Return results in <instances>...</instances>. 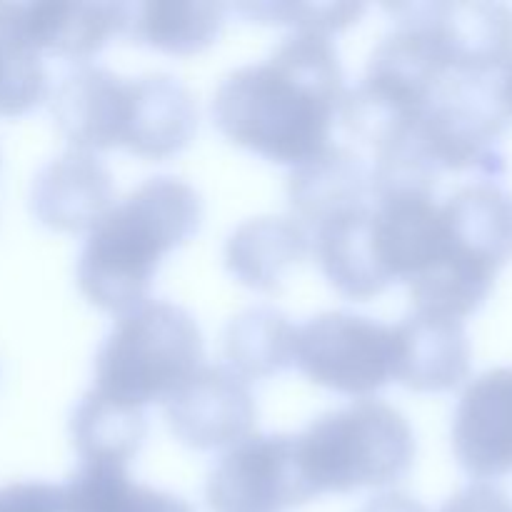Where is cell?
<instances>
[{"mask_svg": "<svg viewBox=\"0 0 512 512\" xmlns=\"http://www.w3.org/2000/svg\"><path fill=\"white\" fill-rule=\"evenodd\" d=\"M345 90L330 35L290 33L270 58L233 70L218 85L213 123L230 143L298 168L330 148Z\"/></svg>", "mask_w": 512, "mask_h": 512, "instance_id": "6da1fadb", "label": "cell"}, {"mask_svg": "<svg viewBox=\"0 0 512 512\" xmlns=\"http://www.w3.org/2000/svg\"><path fill=\"white\" fill-rule=\"evenodd\" d=\"M203 223L200 193L175 175L143 180L88 233L78 258V285L100 310L125 315L148 300L168 253Z\"/></svg>", "mask_w": 512, "mask_h": 512, "instance_id": "7a4b0ae2", "label": "cell"}, {"mask_svg": "<svg viewBox=\"0 0 512 512\" xmlns=\"http://www.w3.org/2000/svg\"><path fill=\"white\" fill-rule=\"evenodd\" d=\"M512 260V193L498 180H475L440 203L435 263L408 285L413 310L463 320L488 300Z\"/></svg>", "mask_w": 512, "mask_h": 512, "instance_id": "3957f363", "label": "cell"}, {"mask_svg": "<svg viewBox=\"0 0 512 512\" xmlns=\"http://www.w3.org/2000/svg\"><path fill=\"white\" fill-rule=\"evenodd\" d=\"M295 450L315 498L385 488L408 475L415 435L400 410L383 400H355L318 415L295 435Z\"/></svg>", "mask_w": 512, "mask_h": 512, "instance_id": "277c9868", "label": "cell"}, {"mask_svg": "<svg viewBox=\"0 0 512 512\" xmlns=\"http://www.w3.org/2000/svg\"><path fill=\"white\" fill-rule=\"evenodd\" d=\"M203 360L193 315L168 300H145L105 335L95 355V383L105 398L143 408L168 400Z\"/></svg>", "mask_w": 512, "mask_h": 512, "instance_id": "5b68a950", "label": "cell"}, {"mask_svg": "<svg viewBox=\"0 0 512 512\" xmlns=\"http://www.w3.org/2000/svg\"><path fill=\"white\" fill-rule=\"evenodd\" d=\"M293 363L310 383L335 393H378L395 380V328L348 310L320 313L295 328Z\"/></svg>", "mask_w": 512, "mask_h": 512, "instance_id": "8992f818", "label": "cell"}, {"mask_svg": "<svg viewBox=\"0 0 512 512\" xmlns=\"http://www.w3.org/2000/svg\"><path fill=\"white\" fill-rule=\"evenodd\" d=\"M315 498L295 435H248L213 465L205 483L210 512H283Z\"/></svg>", "mask_w": 512, "mask_h": 512, "instance_id": "52a82bcc", "label": "cell"}, {"mask_svg": "<svg viewBox=\"0 0 512 512\" xmlns=\"http://www.w3.org/2000/svg\"><path fill=\"white\" fill-rule=\"evenodd\" d=\"M425 30L445 68L503 75L512 63V8L503 3H400Z\"/></svg>", "mask_w": 512, "mask_h": 512, "instance_id": "ba28073f", "label": "cell"}, {"mask_svg": "<svg viewBox=\"0 0 512 512\" xmlns=\"http://www.w3.org/2000/svg\"><path fill=\"white\" fill-rule=\"evenodd\" d=\"M50 98V113L75 150L125 148L133 130L135 80L103 65L80 63L60 78Z\"/></svg>", "mask_w": 512, "mask_h": 512, "instance_id": "9c48e42d", "label": "cell"}, {"mask_svg": "<svg viewBox=\"0 0 512 512\" xmlns=\"http://www.w3.org/2000/svg\"><path fill=\"white\" fill-rule=\"evenodd\" d=\"M253 393L248 380L228 365H200L168 400L165 418L183 445L218 450L248 438L255 425Z\"/></svg>", "mask_w": 512, "mask_h": 512, "instance_id": "30bf717a", "label": "cell"}, {"mask_svg": "<svg viewBox=\"0 0 512 512\" xmlns=\"http://www.w3.org/2000/svg\"><path fill=\"white\" fill-rule=\"evenodd\" d=\"M128 3H0V33L43 55L80 60L123 35Z\"/></svg>", "mask_w": 512, "mask_h": 512, "instance_id": "8fae6325", "label": "cell"}, {"mask_svg": "<svg viewBox=\"0 0 512 512\" xmlns=\"http://www.w3.org/2000/svg\"><path fill=\"white\" fill-rule=\"evenodd\" d=\"M453 450L470 478L495 480L512 470V368L478 375L453 415Z\"/></svg>", "mask_w": 512, "mask_h": 512, "instance_id": "7c38bea8", "label": "cell"}, {"mask_svg": "<svg viewBox=\"0 0 512 512\" xmlns=\"http://www.w3.org/2000/svg\"><path fill=\"white\" fill-rule=\"evenodd\" d=\"M113 198V175L103 160L73 148L38 170L30 188V210L50 230L90 233L113 208Z\"/></svg>", "mask_w": 512, "mask_h": 512, "instance_id": "4fadbf2b", "label": "cell"}, {"mask_svg": "<svg viewBox=\"0 0 512 512\" xmlns=\"http://www.w3.org/2000/svg\"><path fill=\"white\" fill-rule=\"evenodd\" d=\"M395 328V380L415 393H445L470 375V340L463 320L410 310Z\"/></svg>", "mask_w": 512, "mask_h": 512, "instance_id": "5bb4252c", "label": "cell"}, {"mask_svg": "<svg viewBox=\"0 0 512 512\" xmlns=\"http://www.w3.org/2000/svg\"><path fill=\"white\" fill-rule=\"evenodd\" d=\"M373 193V168L343 145H330L318 158L293 168L288 203L295 223L313 230L325 218Z\"/></svg>", "mask_w": 512, "mask_h": 512, "instance_id": "9a60e30c", "label": "cell"}, {"mask_svg": "<svg viewBox=\"0 0 512 512\" xmlns=\"http://www.w3.org/2000/svg\"><path fill=\"white\" fill-rule=\"evenodd\" d=\"M133 80L135 115L125 150L150 160L178 155L198 130L193 93L168 73H148Z\"/></svg>", "mask_w": 512, "mask_h": 512, "instance_id": "2e32d148", "label": "cell"}, {"mask_svg": "<svg viewBox=\"0 0 512 512\" xmlns=\"http://www.w3.org/2000/svg\"><path fill=\"white\" fill-rule=\"evenodd\" d=\"M310 238L293 218H253L238 225L225 245V265L248 288L273 293L285 273L308 255Z\"/></svg>", "mask_w": 512, "mask_h": 512, "instance_id": "e0dca14e", "label": "cell"}, {"mask_svg": "<svg viewBox=\"0 0 512 512\" xmlns=\"http://www.w3.org/2000/svg\"><path fill=\"white\" fill-rule=\"evenodd\" d=\"M228 5L148 0L128 3L123 35L133 43L165 50L173 55L200 53L215 43L225 25Z\"/></svg>", "mask_w": 512, "mask_h": 512, "instance_id": "ac0fdd59", "label": "cell"}, {"mask_svg": "<svg viewBox=\"0 0 512 512\" xmlns=\"http://www.w3.org/2000/svg\"><path fill=\"white\" fill-rule=\"evenodd\" d=\"M70 435L83 463L128 465L143 448L148 415L90 388L75 405Z\"/></svg>", "mask_w": 512, "mask_h": 512, "instance_id": "d6986e66", "label": "cell"}, {"mask_svg": "<svg viewBox=\"0 0 512 512\" xmlns=\"http://www.w3.org/2000/svg\"><path fill=\"white\" fill-rule=\"evenodd\" d=\"M60 488L63 512H195L180 495L135 483L118 463H80Z\"/></svg>", "mask_w": 512, "mask_h": 512, "instance_id": "ffe728a7", "label": "cell"}, {"mask_svg": "<svg viewBox=\"0 0 512 512\" xmlns=\"http://www.w3.org/2000/svg\"><path fill=\"white\" fill-rule=\"evenodd\" d=\"M295 325L275 308H248L223 333L228 368L243 380H263L293 365Z\"/></svg>", "mask_w": 512, "mask_h": 512, "instance_id": "44dd1931", "label": "cell"}, {"mask_svg": "<svg viewBox=\"0 0 512 512\" xmlns=\"http://www.w3.org/2000/svg\"><path fill=\"white\" fill-rule=\"evenodd\" d=\"M43 58L0 33V115L18 118L48 100Z\"/></svg>", "mask_w": 512, "mask_h": 512, "instance_id": "7402d4cb", "label": "cell"}, {"mask_svg": "<svg viewBox=\"0 0 512 512\" xmlns=\"http://www.w3.org/2000/svg\"><path fill=\"white\" fill-rule=\"evenodd\" d=\"M235 13L248 20L273 25H290L293 33H323L355 23L365 13L363 3H240Z\"/></svg>", "mask_w": 512, "mask_h": 512, "instance_id": "603a6c76", "label": "cell"}, {"mask_svg": "<svg viewBox=\"0 0 512 512\" xmlns=\"http://www.w3.org/2000/svg\"><path fill=\"white\" fill-rule=\"evenodd\" d=\"M0 512H63V488L45 480L0 485Z\"/></svg>", "mask_w": 512, "mask_h": 512, "instance_id": "cb8c5ba5", "label": "cell"}, {"mask_svg": "<svg viewBox=\"0 0 512 512\" xmlns=\"http://www.w3.org/2000/svg\"><path fill=\"white\" fill-rule=\"evenodd\" d=\"M440 512H512V500L493 485L475 483L453 495Z\"/></svg>", "mask_w": 512, "mask_h": 512, "instance_id": "d4e9b609", "label": "cell"}, {"mask_svg": "<svg viewBox=\"0 0 512 512\" xmlns=\"http://www.w3.org/2000/svg\"><path fill=\"white\" fill-rule=\"evenodd\" d=\"M360 512H430V510L405 493H383L370 498Z\"/></svg>", "mask_w": 512, "mask_h": 512, "instance_id": "484cf974", "label": "cell"}, {"mask_svg": "<svg viewBox=\"0 0 512 512\" xmlns=\"http://www.w3.org/2000/svg\"><path fill=\"white\" fill-rule=\"evenodd\" d=\"M500 98H503L505 110H508V115L512 118V63L500 75Z\"/></svg>", "mask_w": 512, "mask_h": 512, "instance_id": "4316f807", "label": "cell"}]
</instances>
